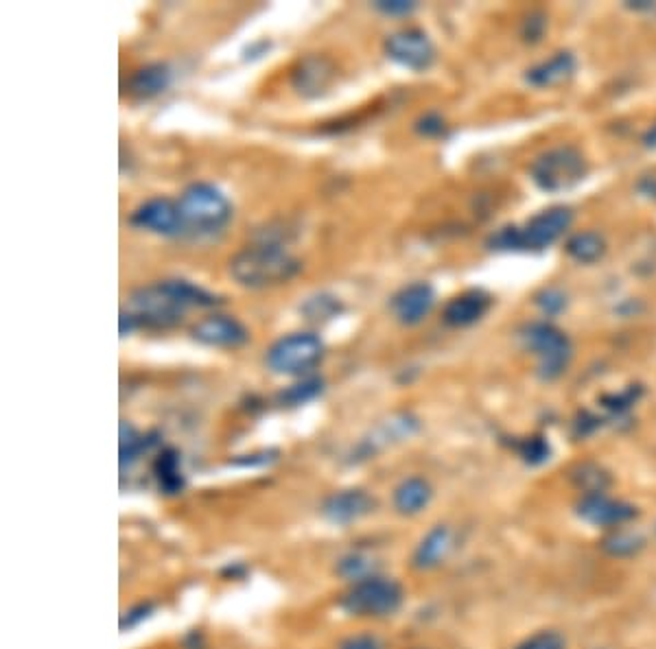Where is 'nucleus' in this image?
<instances>
[{"instance_id": "obj_1", "label": "nucleus", "mask_w": 656, "mask_h": 649, "mask_svg": "<svg viewBox=\"0 0 656 649\" xmlns=\"http://www.w3.org/2000/svg\"><path fill=\"white\" fill-rule=\"evenodd\" d=\"M300 261L291 256L283 245L274 241H263L241 250L230 261V274L241 287L267 289L285 285L300 274Z\"/></svg>"}, {"instance_id": "obj_2", "label": "nucleus", "mask_w": 656, "mask_h": 649, "mask_svg": "<svg viewBox=\"0 0 656 649\" xmlns=\"http://www.w3.org/2000/svg\"><path fill=\"white\" fill-rule=\"evenodd\" d=\"M573 223V212L565 206H554L549 210L538 212L536 217L525 223L523 228L508 226L490 236L488 245L492 250L501 252H519V250H545L556 243Z\"/></svg>"}, {"instance_id": "obj_3", "label": "nucleus", "mask_w": 656, "mask_h": 649, "mask_svg": "<svg viewBox=\"0 0 656 649\" xmlns=\"http://www.w3.org/2000/svg\"><path fill=\"white\" fill-rule=\"evenodd\" d=\"M178 208L184 232H191L193 236L221 232L232 217L228 197L213 184H191L182 193Z\"/></svg>"}, {"instance_id": "obj_4", "label": "nucleus", "mask_w": 656, "mask_h": 649, "mask_svg": "<svg viewBox=\"0 0 656 649\" xmlns=\"http://www.w3.org/2000/svg\"><path fill=\"white\" fill-rule=\"evenodd\" d=\"M324 359V341L315 333H291L280 337L265 354L267 368L274 374L309 376Z\"/></svg>"}, {"instance_id": "obj_5", "label": "nucleus", "mask_w": 656, "mask_h": 649, "mask_svg": "<svg viewBox=\"0 0 656 649\" xmlns=\"http://www.w3.org/2000/svg\"><path fill=\"white\" fill-rule=\"evenodd\" d=\"M403 586L388 577L370 575L366 580L355 582V586L339 601L350 617H390L403 604Z\"/></svg>"}, {"instance_id": "obj_6", "label": "nucleus", "mask_w": 656, "mask_h": 649, "mask_svg": "<svg viewBox=\"0 0 656 649\" xmlns=\"http://www.w3.org/2000/svg\"><path fill=\"white\" fill-rule=\"evenodd\" d=\"M530 175L534 184L545 193L569 191L587 175V160L576 147H554L532 162Z\"/></svg>"}, {"instance_id": "obj_7", "label": "nucleus", "mask_w": 656, "mask_h": 649, "mask_svg": "<svg viewBox=\"0 0 656 649\" xmlns=\"http://www.w3.org/2000/svg\"><path fill=\"white\" fill-rule=\"evenodd\" d=\"M527 350L538 357V374L543 381H556L571 361V341L560 328L547 322L527 324L521 333Z\"/></svg>"}, {"instance_id": "obj_8", "label": "nucleus", "mask_w": 656, "mask_h": 649, "mask_svg": "<svg viewBox=\"0 0 656 649\" xmlns=\"http://www.w3.org/2000/svg\"><path fill=\"white\" fill-rule=\"evenodd\" d=\"M130 313L138 326L169 328L178 324L184 315V306L173 298L162 282L136 289L130 295Z\"/></svg>"}, {"instance_id": "obj_9", "label": "nucleus", "mask_w": 656, "mask_h": 649, "mask_svg": "<svg viewBox=\"0 0 656 649\" xmlns=\"http://www.w3.org/2000/svg\"><path fill=\"white\" fill-rule=\"evenodd\" d=\"M385 53L392 62L416 70V73H423L436 59V49H433L429 35L420 29H403L392 33L385 40Z\"/></svg>"}, {"instance_id": "obj_10", "label": "nucleus", "mask_w": 656, "mask_h": 649, "mask_svg": "<svg viewBox=\"0 0 656 649\" xmlns=\"http://www.w3.org/2000/svg\"><path fill=\"white\" fill-rule=\"evenodd\" d=\"M576 514L584 523H589L593 527L617 529V527H624L637 516V507L626 501L608 497L606 492H602V494H587V497H582L580 503L576 505Z\"/></svg>"}, {"instance_id": "obj_11", "label": "nucleus", "mask_w": 656, "mask_h": 649, "mask_svg": "<svg viewBox=\"0 0 656 649\" xmlns=\"http://www.w3.org/2000/svg\"><path fill=\"white\" fill-rule=\"evenodd\" d=\"M130 223L134 228L154 232L160 236L184 234L180 208L167 197H156V199H149L145 204H140L130 215Z\"/></svg>"}, {"instance_id": "obj_12", "label": "nucleus", "mask_w": 656, "mask_h": 649, "mask_svg": "<svg viewBox=\"0 0 656 649\" xmlns=\"http://www.w3.org/2000/svg\"><path fill=\"white\" fill-rule=\"evenodd\" d=\"M193 339L213 348H239L248 344L250 333L239 320L230 315H210L193 326Z\"/></svg>"}, {"instance_id": "obj_13", "label": "nucleus", "mask_w": 656, "mask_h": 649, "mask_svg": "<svg viewBox=\"0 0 656 649\" xmlns=\"http://www.w3.org/2000/svg\"><path fill=\"white\" fill-rule=\"evenodd\" d=\"M335 79V66L324 55H309L298 62L291 73V86L307 99H318L328 92Z\"/></svg>"}, {"instance_id": "obj_14", "label": "nucleus", "mask_w": 656, "mask_h": 649, "mask_svg": "<svg viewBox=\"0 0 656 649\" xmlns=\"http://www.w3.org/2000/svg\"><path fill=\"white\" fill-rule=\"evenodd\" d=\"M436 304V291L429 282H414L398 291L390 306L394 317L405 326H416L425 320Z\"/></svg>"}, {"instance_id": "obj_15", "label": "nucleus", "mask_w": 656, "mask_h": 649, "mask_svg": "<svg viewBox=\"0 0 656 649\" xmlns=\"http://www.w3.org/2000/svg\"><path fill=\"white\" fill-rule=\"evenodd\" d=\"M374 501L370 499L368 492L363 490H342L328 497L322 514L326 516V521H331L335 525H348L359 521L361 516H366L372 512Z\"/></svg>"}, {"instance_id": "obj_16", "label": "nucleus", "mask_w": 656, "mask_h": 649, "mask_svg": "<svg viewBox=\"0 0 656 649\" xmlns=\"http://www.w3.org/2000/svg\"><path fill=\"white\" fill-rule=\"evenodd\" d=\"M492 304V298L482 291V289H471V291H464L460 295H455V298L444 306V322L453 328H466V326H473L477 324L482 317L488 313Z\"/></svg>"}, {"instance_id": "obj_17", "label": "nucleus", "mask_w": 656, "mask_h": 649, "mask_svg": "<svg viewBox=\"0 0 656 649\" xmlns=\"http://www.w3.org/2000/svg\"><path fill=\"white\" fill-rule=\"evenodd\" d=\"M453 549V531L447 525L433 527L416 547L412 564L418 571H431L449 558Z\"/></svg>"}, {"instance_id": "obj_18", "label": "nucleus", "mask_w": 656, "mask_h": 649, "mask_svg": "<svg viewBox=\"0 0 656 649\" xmlns=\"http://www.w3.org/2000/svg\"><path fill=\"white\" fill-rule=\"evenodd\" d=\"M573 73H576V57H573L569 51H562L556 53L554 57H549L547 62L527 70V81L538 88H549L567 81Z\"/></svg>"}, {"instance_id": "obj_19", "label": "nucleus", "mask_w": 656, "mask_h": 649, "mask_svg": "<svg viewBox=\"0 0 656 649\" xmlns=\"http://www.w3.org/2000/svg\"><path fill=\"white\" fill-rule=\"evenodd\" d=\"M171 79L173 73L169 64H162V62L149 64L145 68L136 70L130 79V84H127V90H130V94H134L136 99H151L167 90L171 86Z\"/></svg>"}, {"instance_id": "obj_20", "label": "nucleus", "mask_w": 656, "mask_h": 649, "mask_svg": "<svg viewBox=\"0 0 656 649\" xmlns=\"http://www.w3.org/2000/svg\"><path fill=\"white\" fill-rule=\"evenodd\" d=\"M433 497L431 486L420 477H409L394 490V507L401 514H418L423 512Z\"/></svg>"}, {"instance_id": "obj_21", "label": "nucleus", "mask_w": 656, "mask_h": 649, "mask_svg": "<svg viewBox=\"0 0 656 649\" xmlns=\"http://www.w3.org/2000/svg\"><path fill=\"white\" fill-rule=\"evenodd\" d=\"M600 547L611 558H632V556H637L643 547H646V538H643L639 531L617 527L611 531V534L604 536Z\"/></svg>"}, {"instance_id": "obj_22", "label": "nucleus", "mask_w": 656, "mask_h": 649, "mask_svg": "<svg viewBox=\"0 0 656 649\" xmlns=\"http://www.w3.org/2000/svg\"><path fill=\"white\" fill-rule=\"evenodd\" d=\"M158 486L164 494H178L184 488V475L180 468V453L167 448L154 464Z\"/></svg>"}, {"instance_id": "obj_23", "label": "nucleus", "mask_w": 656, "mask_h": 649, "mask_svg": "<svg viewBox=\"0 0 656 649\" xmlns=\"http://www.w3.org/2000/svg\"><path fill=\"white\" fill-rule=\"evenodd\" d=\"M606 252V241L600 232H578L567 243V254L578 263H595Z\"/></svg>"}, {"instance_id": "obj_24", "label": "nucleus", "mask_w": 656, "mask_h": 649, "mask_svg": "<svg viewBox=\"0 0 656 649\" xmlns=\"http://www.w3.org/2000/svg\"><path fill=\"white\" fill-rule=\"evenodd\" d=\"M571 481L582 492V497H587V494L606 492V488L611 486V475L602 466L587 462L571 472Z\"/></svg>"}, {"instance_id": "obj_25", "label": "nucleus", "mask_w": 656, "mask_h": 649, "mask_svg": "<svg viewBox=\"0 0 656 649\" xmlns=\"http://www.w3.org/2000/svg\"><path fill=\"white\" fill-rule=\"evenodd\" d=\"M156 435H140L130 422H121V468L132 466L136 459L156 444Z\"/></svg>"}, {"instance_id": "obj_26", "label": "nucleus", "mask_w": 656, "mask_h": 649, "mask_svg": "<svg viewBox=\"0 0 656 649\" xmlns=\"http://www.w3.org/2000/svg\"><path fill=\"white\" fill-rule=\"evenodd\" d=\"M324 389V381L320 376H304L298 383L289 385L287 389L278 394V403L287 405V407H300L307 405L311 400L318 398Z\"/></svg>"}, {"instance_id": "obj_27", "label": "nucleus", "mask_w": 656, "mask_h": 649, "mask_svg": "<svg viewBox=\"0 0 656 649\" xmlns=\"http://www.w3.org/2000/svg\"><path fill=\"white\" fill-rule=\"evenodd\" d=\"M302 313L307 315V320L311 322H324L342 313V302H339L335 295L320 293L302 304Z\"/></svg>"}, {"instance_id": "obj_28", "label": "nucleus", "mask_w": 656, "mask_h": 649, "mask_svg": "<svg viewBox=\"0 0 656 649\" xmlns=\"http://www.w3.org/2000/svg\"><path fill=\"white\" fill-rule=\"evenodd\" d=\"M517 451L521 455V459L525 464H532L538 466L543 464L552 455V448H549V442L541 435H532V438H525L517 444Z\"/></svg>"}, {"instance_id": "obj_29", "label": "nucleus", "mask_w": 656, "mask_h": 649, "mask_svg": "<svg viewBox=\"0 0 656 649\" xmlns=\"http://www.w3.org/2000/svg\"><path fill=\"white\" fill-rule=\"evenodd\" d=\"M517 649H567V641L556 630H541L523 639Z\"/></svg>"}, {"instance_id": "obj_30", "label": "nucleus", "mask_w": 656, "mask_h": 649, "mask_svg": "<svg viewBox=\"0 0 656 649\" xmlns=\"http://www.w3.org/2000/svg\"><path fill=\"white\" fill-rule=\"evenodd\" d=\"M639 398H641V387L639 385H632V387L624 389V392H619V394L604 396L602 398V405L608 411H613V413H626L632 405L637 403Z\"/></svg>"}, {"instance_id": "obj_31", "label": "nucleus", "mask_w": 656, "mask_h": 649, "mask_svg": "<svg viewBox=\"0 0 656 649\" xmlns=\"http://www.w3.org/2000/svg\"><path fill=\"white\" fill-rule=\"evenodd\" d=\"M372 569V564L368 558H363V556H348L344 558L342 562H339V573H342L344 577H348V580H366L368 571Z\"/></svg>"}, {"instance_id": "obj_32", "label": "nucleus", "mask_w": 656, "mask_h": 649, "mask_svg": "<svg viewBox=\"0 0 656 649\" xmlns=\"http://www.w3.org/2000/svg\"><path fill=\"white\" fill-rule=\"evenodd\" d=\"M444 129H447V125H444V118L436 112H431V114H425L423 118H420V121L416 123V132L418 134H423L427 138H436V136H442L444 134Z\"/></svg>"}, {"instance_id": "obj_33", "label": "nucleus", "mask_w": 656, "mask_h": 649, "mask_svg": "<svg viewBox=\"0 0 656 649\" xmlns=\"http://www.w3.org/2000/svg\"><path fill=\"white\" fill-rule=\"evenodd\" d=\"M538 306H541V309L545 311V313H549V315H552V313H558V311H562V309H565V295H562L560 291H556V289H547V291H543L541 295H538Z\"/></svg>"}, {"instance_id": "obj_34", "label": "nucleus", "mask_w": 656, "mask_h": 649, "mask_svg": "<svg viewBox=\"0 0 656 649\" xmlns=\"http://www.w3.org/2000/svg\"><path fill=\"white\" fill-rule=\"evenodd\" d=\"M374 7L385 16H407L416 9V3H407V0H379Z\"/></svg>"}, {"instance_id": "obj_35", "label": "nucleus", "mask_w": 656, "mask_h": 649, "mask_svg": "<svg viewBox=\"0 0 656 649\" xmlns=\"http://www.w3.org/2000/svg\"><path fill=\"white\" fill-rule=\"evenodd\" d=\"M339 649H381V643L377 636L359 634V636H350V639H346Z\"/></svg>"}, {"instance_id": "obj_36", "label": "nucleus", "mask_w": 656, "mask_h": 649, "mask_svg": "<svg viewBox=\"0 0 656 649\" xmlns=\"http://www.w3.org/2000/svg\"><path fill=\"white\" fill-rule=\"evenodd\" d=\"M543 29H545V20H543V16H541V14H532L530 18H527L525 29H523L525 40H530V42L541 40Z\"/></svg>"}, {"instance_id": "obj_37", "label": "nucleus", "mask_w": 656, "mask_h": 649, "mask_svg": "<svg viewBox=\"0 0 656 649\" xmlns=\"http://www.w3.org/2000/svg\"><path fill=\"white\" fill-rule=\"evenodd\" d=\"M639 191H641L643 195H646V197L656 199V171H652V173H648V175H643V177H641Z\"/></svg>"}, {"instance_id": "obj_38", "label": "nucleus", "mask_w": 656, "mask_h": 649, "mask_svg": "<svg viewBox=\"0 0 656 649\" xmlns=\"http://www.w3.org/2000/svg\"><path fill=\"white\" fill-rule=\"evenodd\" d=\"M149 610H151V606H138L136 610L130 612V615L123 617L121 628H123V630H125V628H132V625H136L140 619H145V617H147V612H149Z\"/></svg>"}, {"instance_id": "obj_39", "label": "nucleus", "mask_w": 656, "mask_h": 649, "mask_svg": "<svg viewBox=\"0 0 656 649\" xmlns=\"http://www.w3.org/2000/svg\"><path fill=\"white\" fill-rule=\"evenodd\" d=\"M276 453H261V455H248L250 459H237V462L234 464H241V466H254V464H259V466H265L269 464L274 459Z\"/></svg>"}, {"instance_id": "obj_40", "label": "nucleus", "mask_w": 656, "mask_h": 649, "mask_svg": "<svg viewBox=\"0 0 656 649\" xmlns=\"http://www.w3.org/2000/svg\"><path fill=\"white\" fill-rule=\"evenodd\" d=\"M136 328H138V324H136V320L132 317V313H130V311H123V313H121V324H119L121 335H123V337H125V335H130L132 330H136Z\"/></svg>"}]
</instances>
